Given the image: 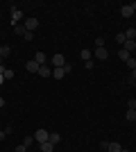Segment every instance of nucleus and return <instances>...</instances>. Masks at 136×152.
Instances as JSON below:
<instances>
[{"instance_id":"nucleus-1","label":"nucleus","mask_w":136,"mask_h":152,"mask_svg":"<svg viewBox=\"0 0 136 152\" xmlns=\"http://www.w3.org/2000/svg\"><path fill=\"white\" fill-rule=\"evenodd\" d=\"M134 14H136V2H129V5L120 7V16H123V18H129Z\"/></svg>"},{"instance_id":"nucleus-2","label":"nucleus","mask_w":136,"mask_h":152,"mask_svg":"<svg viewBox=\"0 0 136 152\" xmlns=\"http://www.w3.org/2000/svg\"><path fill=\"white\" fill-rule=\"evenodd\" d=\"M23 25H25V30H27V32H32V34H34V30L39 27V18L30 16V18H25V23H23Z\"/></svg>"},{"instance_id":"nucleus-3","label":"nucleus","mask_w":136,"mask_h":152,"mask_svg":"<svg viewBox=\"0 0 136 152\" xmlns=\"http://www.w3.org/2000/svg\"><path fill=\"white\" fill-rule=\"evenodd\" d=\"M18 23H25V16L20 9H12V25H18Z\"/></svg>"},{"instance_id":"nucleus-4","label":"nucleus","mask_w":136,"mask_h":152,"mask_svg":"<svg viewBox=\"0 0 136 152\" xmlns=\"http://www.w3.org/2000/svg\"><path fill=\"white\" fill-rule=\"evenodd\" d=\"M48 136H50V132H48V129H36V132H34V141H36V143L48 141Z\"/></svg>"},{"instance_id":"nucleus-5","label":"nucleus","mask_w":136,"mask_h":152,"mask_svg":"<svg viewBox=\"0 0 136 152\" xmlns=\"http://www.w3.org/2000/svg\"><path fill=\"white\" fill-rule=\"evenodd\" d=\"M50 64L55 66V68H64V66H66V59H64V55H55V57L50 59Z\"/></svg>"},{"instance_id":"nucleus-6","label":"nucleus","mask_w":136,"mask_h":152,"mask_svg":"<svg viewBox=\"0 0 136 152\" xmlns=\"http://www.w3.org/2000/svg\"><path fill=\"white\" fill-rule=\"evenodd\" d=\"M39 68H41V66L34 61V59H30V61L25 64V70H27V73H39Z\"/></svg>"},{"instance_id":"nucleus-7","label":"nucleus","mask_w":136,"mask_h":152,"mask_svg":"<svg viewBox=\"0 0 136 152\" xmlns=\"http://www.w3.org/2000/svg\"><path fill=\"white\" fill-rule=\"evenodd\" d=\"M107 57H109L107 48H95V59H100V61H107Z\"/></svg>"},{"instance_id":"nucleus-8","label":"nucleus","mask_w":136,"mask_h":152,"mask_svg":"<svg viewBox=\"0 0 136 152\" xmlns=\"http://www.w3.org/2000/svg\"><path fill=\"white\" fill-rule=\"evenodd\" d=\"M120 150H123V145H120V143H116V141L107 143V152H120Z\"/></svg>"},{"instance_id":"nucleus-9","label":"nucleus","mask_w":136,"mask_h":152,"mask_svg":"<svg viewBox=\"0 0 136 152\" xmlns=\"http://www.w3.org/2000/svg\"><path fill=\"white\" fill-rule=\"evenodd\" d=\"M34 61L39 64V66H45V61H48V57H45V52H36V55H34Z\"/></svg>"},{"instance_id":"nucleus-10","label":"nucleus","mask_w":136,"mask_h":152,"mask_svg":"<svg viewBox=\"0 0 136 152\" xmlns=\"http://www.w3.org/2000/svg\"><path fill=\"white\" fill-rule=\"evenodd\" d=\"M41 152H55V145H52L50 141H43V143H39Z\"/></svg>"},{"instance_id":"nucleus-11","label":"nucleus","mask_w":136,"mask_h":152,"mask_svg":"<svg viewBox=\"0 0 136 152\" xmlns=\"http://www.w3.org/2000/svg\"><path fill=\"white\" fill-rule=\"evenodd\" d=\"M66 75H68L66 68H55L52 70V77H55V80H61V77H66Z\"/></svg>"},{"instance_id":"nucleus-12","label":"nucleus","mask_w":136,"mask_h":152,"mask_svg":"<svg viewBox=\"0 0 136 152\" xmlns=\"http://www.w3.org/2000/svg\"><path fill=\"white\" fill-rule=\"evenodd\" d=\"M48 141H50L52 145H57L59 141H61V134H57V132H50V136H48Z\"/></svg>"},{"instance_id":"nucleus-13","label":"nucleus","mask_w":136,"mask_h":152,"mask_svg":"<svg viewBox=\"0 0 136 152\" xmlns=\"http://www.w3.org/2000/svg\"><path fill=\"white\" fill-rule=\"evenodd\" d=\"M14 32H16L18 37H25V34H27V30H25V25H23V23H18V25H14Z\"/></svg>"},{"instance_id":"nucleus-14","label":"nucleus","mask_w":136,"mask_h":152,"mask_svg":"<svg viewBox=\"0 0 136 152\" xmlns=\"http://www.w3.org/2000/svg\"><path fill=\"white\" fill-rule=\"evenodd\" d=\"M125 39L127 41H136V27H129V30L125 32Z\"/></svg>"},{"instance_id":"nucleus-15","label":"nucleus","mask_w":136,"mask_h":152,"mask_svg":"<svg viewBox=\"0 0 136 152\" xmlns=\"http://www.w3.org/2000/svg\"><path fill=\"white\" fill-rule=\"evenodd\" d=\"M9 55H12V48H9V45H0V57L7 59Z\"/></svg>"},{"instance_id":"nucleus-16","label":"nucleus","mask_w":136,"mask_h":152,"mask_svg":"<svg viewBox=\"0 0 136 152\" xmlns=\"http://www.w3.org/2000/svg\"><path fill=\"white\" fill-rule=\"evenodd\" d=\"M79 57H82V61H91V57H93V52H91V50H86V48H84V50L79 52Z\"/></svg>"},{"instance_id":"nucleus-17","label":"nucleus","mask_w":136,"mask_h":152,"mask_svg":"<svg viewBox=\"0 0 136 152\" xmlns=\"http://www.w3.org/2000/svg\"><path fill=\"white\" fill-rule=\"evenodd\" d=\"M118 57H120V61H127V59L132 57V52H127L125 48H120V52H118Z\"/></svg>"},{"instance_id":"nucleus-18","label":"nucleus","mask_w":136,"mask_h":152,"mask_svg":"<svg viewBox=\"0 0 136 152\" xmlns=\"http://www.w3.org/2000/svg\"><path fill=\"white\" fill-rule=\"evenodd\" d=\"M39 75H41V77H50V66H48V64L39 68Z\"/></svg>"},{"instance_id":"nucleus-19","label":"nucleus","mask_w":136,"mask_h":152,"mask_svg":"<svg viewBox=\"0 0 136 152\" xmlns=\"http://www.w3.org/2000/svg\"><path fill=\"white\" fill-rule=\"evenodd\" d=\"M127 52H134L136 50V41H125V45H123Z\"/></svg>"},{"instance_id":"nucleus-20","label":"nucleus","mask_w":136,"mask_h":152,"mask_svg":"<svg viewBox=\"0 0 136 152\" xmlns=\"http://www.w3.org/2000/svg\"><path fill=\"white\" fill-rule=\"evenodd\" d=\"M125 118H127L129 123H134V121H136V109H127V114H125Z\"/></svg>"},{"instance_id":"nucleus-21","label":"nucleus","mask_w":136,"mask_h":152,"mask_svg":"<svg viewBox=\"0 0 136 152\" xmlns=\"http://www.w3.org/2000/svg\"><path fill=\"white\" fill-rule=\"evenodd\" d=\"M32 143H36L34 136H25V139H23V145H25V148H32Z\"/></svg>"},{"instance_id":"nucleus-22","label":"nucleus","mask_w":136,"mask_h":152,"mask_svg":"<svg viewBox=\"0 0 136 152\" xmlns=\"http://www.w3.org/2000/svg\"><path fill=\"white\" fill-rule=\"evenodd\" d=\"M116 41L125 45V41H127V39H125V32H118V34H116Z\"/></svg>"},{"instance_id":"nucleus-23","label":"nucleus","mask_w":136,"mask_h":152,"mask_svg":"<svg viewBox=\"0 0 136 152\" xmlns=\"http://www.w3.org/2000/svg\"><path fill=\"white\" fill-rule=\"evenodd\" d=\"M127 66H129V70H134V68H136V59L129 57V59H127Z\"/></svg>"},{"instance_id":"nucleus-24","label":"nucleus","mask_w":136,"mask_h":152,"mask_svg":"<svg viewBox=\"0 0 136 152\" xmlns=\"http://www.w3.org/2000/svg\"><path fill=\"white\" fill-rule=\"evenodd\" d=\"M127 109H136V100H134V98H129V100H127Z\"/></svg>"},{"instance_id":"nucleus-25","label":"nucleus","mask_w":136,"mask_h":152,"mask_svg":"<svg viewBox=\"0 0 136 152\" xmlns=\"http://www.w3.org/2000/svg\"><path fill=\"white\" fill-rule=\"evenodd\" d=\"M12 77H14V70L7 68V70H5V80H12Z\"/></svg>"},{"instance_id":"nucleus-26","label":"nucleus","mask_w":136,"mask_h":152,"mask_svg":"<svg viewBox=\"0 0 136 152\" xmlns=\"http://www.w3.org/2000/svg\"><path fill=\"white\" fill-rule=\"evenodd\" d=\"M14 152H27V148L23 145V143H20V145H16V148H14Z\"/></svg>"},{"instance_id":"nucleus-27","label":"nucleus","mask_w":136,"mask_h":152,"mask_svg":"<svg viewBox=\"0 0 136 152\" xmlns=\"http://www.w3.org/2000/svg\"><path fill=\"white\" fill-rule=\"evenodd\" d=\"M95 48H104V39H95Z\"/></svg>"},{"instance_id":"nucleus-28","label":"nucleus","mask_w":136,"mask_h":152,"mask_svg":"<svg viewBox=\"0 0 136 152\" xmlns=\"http://www.w3.org/2000/svg\"><path fill=\"white\" fill-rule=\"evenodd\" d=\"M129 82H136V68L129 70Z\"/></svg>"},{"instance_id":"nucleus-29","label":"nucleus","mask_w":136,"mask_h":152,"mask_svg":"<svg viewBox=\"0 0 136 152\" xmlns=\"http://www.w3.org/2000/svg\"><path fill=\"white\" fill-rule=\"evenodd\" d=\"M5 136H7V132H5V129H0V141L5 139Z\"/></svg>"},{"instance_id":"nucleus-30","label":"nucleus","mask_w":136,"mask_h":152,"mask_svg":"<svg viewBox=\"0 0 136 152\" xmlns=\"http://www.w3.org/2000/svg\"><path fill=\"white\" fill-rule=\"evenodd\" d=\"M5 107V98H0V109Z\"/></svg>"},{"instance_id":"nucleus-31","label":"nucleus","mask_w":136,"mask_h":152,"mask_svg":"<svg viewBox=\"0 0 136 152\" xmlns=\"http://www.w3.org/2000/svg\"><path fill=\"white\" fill-rule=\"evenodd\" d=\"M2 82H5V75H0V86H2Z\"/></svg>"},{"instance_id":"nucleus-32","label":"nucleus","mask_w":136,"mask_h":152,"mask_svg":"<svg viewBox=\"0 0 136 152\" xmlns=\"http://www.w3.org/2000/svg\"><path fill=\"white\" fill-rule=\"evenodd\" d=\"M0 64H5V59H2V57H0Z\"/></svg>"},{"instance_id":"nucleus-33","label":"nucleus","mask_w":136,"mask_h":152,"mask_svg":"<svg viewBox=\"0 0 136 152\" xmlns=\"http://www.w3.org/2000/svg\"><path fill=\"white\" fill-rule=\"evenodd\" d=\"M120 152H129V150H120Z\"/></svg>"},{"instance_id":"nucleus-34","label":"nucleus","mask_w":136,"mask_h":152,"mask_svg":"<svg viewBox=\"0 0 136 152\" xmlns=\"http://www.w3.org/2000/svg\"><path fill=\"white\" fill-rule=\"evenodd\" d=\"M134 89H136V82H134Z\"/></svg>"},{"instance_id":"nucleus-35","label":"nucleus","mask_w":136,"mask_h":152,"mask_svg":"<svg viewBox=\"0 0 136 152\" xmlns=\"http://www.w3.org/2000/svg\"><path fill=\"white\" fill-rule=\"evenodd\" d=\"M0 129H2V127H0Z\"/></svg>"}]
</instances>
